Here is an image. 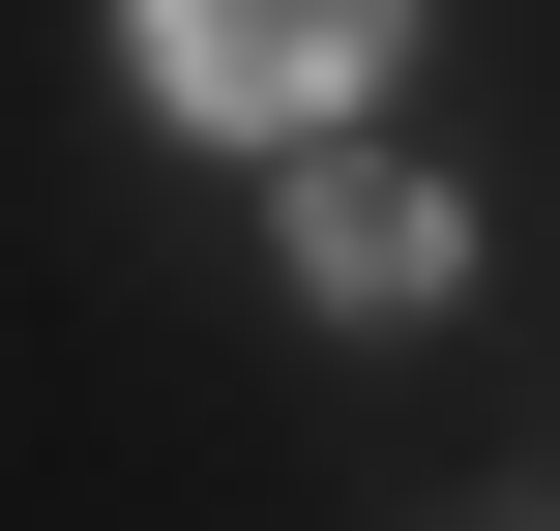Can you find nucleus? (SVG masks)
<instances>
[{
    "instance_id": "1",
    "label": "nucleus",
    "mask_w": 560,
    "mask_h": 531,
    "mask_svg": "<svg viewBox=\"0 0 560 531\" xmlns=\"http://www.w3.org/2000/svg\"><path fill=\"white\" fill-rule=\"evenodd\" d=\"M384 30H413V0H118L148 118H266V148H295V118H354V89H384Z\"/></svg>"
},
{
    "instance_id": "2",
    "label": "nucleus",
    "mask_w": 560,
    "mask_h": 531,
    "mask_svg": "<svg viewBox=\"0 0 560 531\" xmlns=\"http://www.w3.org/2000/svg\"><path fill=\"white\" fill-rule=\"evenodd\" d=\"M472 236H443V177H384V148H295V296L325 325H413Z\"/></svg>"
}]
</instances>
